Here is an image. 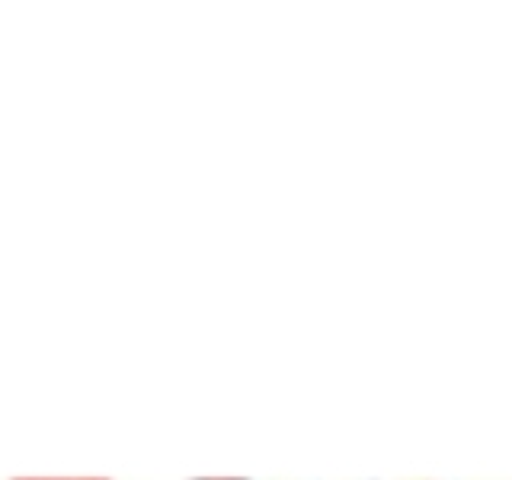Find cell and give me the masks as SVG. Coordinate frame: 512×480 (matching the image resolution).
Listing matches in <instances>:
<instances>
[{
    "instance_id": "cell-1",
    "label": "cell",
    "mask_w": 512,
    "mask_h": 480,
    "mask_svg": "<svg viewBox=\"0 0 512 480\" xmlns=\"http://www.w3.org/2000/svg\"><path fill=\"white\" fill-rule=\"evenodd\" d=\"M23 480H32V477H23ZM36 480H106V477H36Z\"/></svg>"
}]
</instances>
